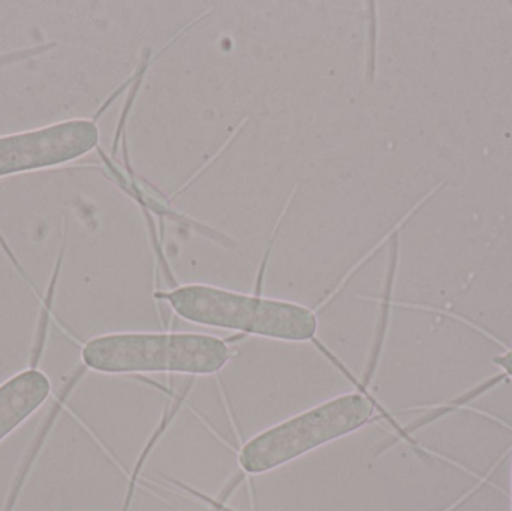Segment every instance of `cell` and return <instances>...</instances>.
Listing matches in <instances>:
<instances>
[{
	"mask_svg": "<svg viewBox=\"0 0 512 511\" xmlns=\"http://www.w3.org/2000/svg\"><path fill=\"white\" fill-rule=\"evenodd\" d=\"M159 299L195 326L245 333L282 342H309L318 333L312 309L289 300L239 293L206 284L179 285Z\"/></svg>",
	"mask_w": 512,
	"mask_h": 511,
	"instance_id": "cell-1",
	"label": "cell"
},
{
	"mask_svg": "<svg viewBox=\"0 0 512 511\" xmlns=\"http://www.w3.org/2000/svg\"><path fill=\"white\" fill-rule=\"evenodd\" d=\"M81 359L101 374L207 377L225 369L233 351L224 339L207 333L129 332L90 339Z\"/></svg>",
	"mask_w": 512,
	"mask_h": 511,
	"instance_id": "cell-2",
	"label": "cell"
},
{
	"mask_svg": "<svg viewBox=\"0 0 512 511\" xmlns=\"http://www.w3.org/2000/svg\"><path fill=\"white\" fill-rule=\"evenodd\" d=\"M375 416V404L360 392L343 393L295 414L246 441L237 461L248 476L285 467L327 444L360 431Z\"/></svg>",
	"mask_w": 512,
	"mask_h": 511,
	"instance_id": "cell-3",
	"label": "cell"
},
{
	"mask_svg": "<svg viewBox=\"0 0 512 511\" xmlns=\"http://www.w3.org/2000/svg\"><path fill=\"white\" fill-rule=\"evenodd\" d=\"M98 143L99 128L92 119L65 120L35 131L3 135L0 179L77 161Z\"/></svg>",
	"mask_w": 512,
	"mask_h": 511,
	"instance_id": "cell-4",
	"label": "cell"
},
{
	"mask_svg": "<svg viewBox=\"0 0 512 511\" xmlns=\"http://www.w3.org/2000/svg\"><path fill=\"white\" fill-rule=\"evenodd\" d=\"M51 383L44 372L27 369L0 386V443L47 401Z\"/></svg>",
	"mask_w": 512,
	"mask_h": 511,
	"instance_id": "cell-5",
	"label": "cell"
},
{
	"mask_svg": "<svg viewBox=\"0 0 512 511\" xmlns=\"http://www.w3.org/2000/svg\"><path fill=\"white\" fill-rule=\"evenodd\" d=\"M493 363L501 369V377L510 378V380H512V348L508 350L507 353L495 357Z\"/></svg>",
	"mask_w": 512,
	"mask_h": 511,
	"instance_id": "cell-6",
	"label": "cell"
},
{
	"mask_svg": "<svg viewBox=\"0 0 512 511\" xmlns=\"http://www.w3.org/2000/svg\"><path fill=\"white\" fill-rule=\"evenodd\" d=\"M209 501H210V503H212V506L216 507V510H218V511H233L231 509H228V507L221 506V504H219L218 501H212V500H209Z\"/></svg>",
	"mask_w": 512,
	"mask_h": 511,
	"instance_id": "cell-7",
	"label": "cell"
}]
</instances>
